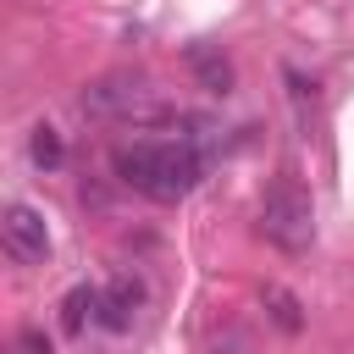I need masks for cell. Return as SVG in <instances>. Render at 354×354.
Here are the masks:
<instances>
[{"label": "cell", "instance_id": "10", "mask_svg": "<svg viewBox=\"0 0 354 354\" xmlns=\"http://www.w3.org/2000/svg\"><path fill=\"white\" fill-rule=\"evenodd\" d=\"M282 83H288V94L299 100V105H315L321 94H315V77H304L299 66H282Z\"/></svg>", "mask_w": 354, "mask_h": 354}, {"label": "cell", "instance_id": "12", "mask_svg": "<svg viewBox=\"0 0 354 354\" xmlns=\"http://www.w3.org/2000/svg\"><path fill=\"white\" fill-rule=\"evenodd\" d=\"M0 354H22V348H17V343H0Z\"/></svg>", "mask_w": 354, "mask_h": 354}, {"label": "cell", "instance_id": "9", "mask_svg": "<svg viewBox=\"0 0 354 354\" xmlns=\"http://www.w3.org/2000/svg\"><path fill=\"white\" fill-rule=\"evenodd\" d=\"M266 315H271V326H277V332H288V337H293V332H304V304H299L288 288H277V282L266 288Z\"/></svg>", "mask_w": 354, "mask_h": 354}, {"label": "cell", "instance_id": "6", "mask_svg": "<svg viewBox=\"0 0 354 354\" xmlns=\"http://www.w3.org/2000/svg\"><path fill=\"white\" fill-rule=\"evenodd\" d=\"M183 61H188V72L199 77L205 94H232V83H238V77H232V61H227L216 44H188Z\"/></svg>", "mask_w": 354, "mask_h": 354}, {"label": "cell", "instance_id": "8", "mask_svg": "<svg viewBox=\"0 0 354 354\" xmlns=\"http://www.w3.org/2000/svg\"><path fill=\"white\" fill-rule=\"evenodd\" d=\"M28 160H33L39 171H61V160H66V138H61L50 122H39V127L28 133Z\"/></svg>", "mask_w": 354, "mask_h": 354}, {"label": "cell", "instance_id": "2", "mask_svg": "<svg viewBox=\"0 0 354 354\" xmlns=\"http://www.w3.org/2000/svg\"><path fill=\"white\" fill-rule=\"evenodd\" d=\"M260 238L271 243V249H282V254H304L310 243H315V199H310V188L304 183H293V177H277L271 188H266V199H260Z\"/></svg>", "mask_w": 354, "mask_h": 354}, {"label": "cell", "instance_id": "3", "mask_svg": "<svg viewBox=\"0 0 354 354\" xmlns=\"http://www.w3.org/2000/svg\"><path fill=\"white\" fill-rule=\"evenodd\" d=\"M0 254L17 260V266H44L50 260V227H44V210L33 205H0Z\"/></svg>", "mask_w": 354, "mask_h": 354}, {"label": "cell", "instance_id": "1", "mask_svg": "<svg viewBox=\"0 0 354 354\" xmlns=\"http://www.w3.org/2000/svg\"><path fill=\"white\" fill-rule=\"evenodd\" d=\"M111 171L133 194H144L155 205H177L205 183V144L188 133L183 138H133V144L111 149Z\"/></svg>", "mask_w": 354, "mask_h": 354}, {"label": "cell", "instance_id": "11", "mask_svg": "<svg viewBox=\"0 0 354 354\" xmlns=\"http://www.w3.org/2000/svg\"><path fill=\"white\" fill-rule=\"evenodd\" d=\"M17 348H22V354H55V343H50L39 326H22V332H17Z\"/></svg>", "mask_w": 354, "mask_h": 354}, {"label": "cell", "instance_id": "5", "mask_svg": "<svg viewBox=\"0 0 354 354\" xmlns=\"http://www.w3.org/2000/svg\"><path fill=\"white\" fill-rule=\"evenodd\" d=\"M144 310V282L138 277H116L111 288H100V304H94V326L105 332H127Z\"/></svg>", "mask_w": 354, "mask_h": 354}, {"label": "cell", "instance_id": "7", "mask_svg": "<svg viewBox=\"0 0 354 354\" xmlns=\"http://www.w3.org/2000/svg\"><path fill=\"white\" fill-rule=\"evenodd\" d=\"M94 304H100V288H94V282L66 288V299H61V332H66V337H77V332L94 321Z\"/></svg>", "mask_w": 354, "mask_h": 354}, {"label": "cell", "instance_id": "4", "mask_svg": "<svg viewBox=\"0 0 354 354\" xmlns=\"http://www.w3.org/2000/svg\"><path fill=\"white\" fill-rule=\"evenodd\" d=\"M149 94V77L144 72H105L83 88V116H133V105Z\"/></svg>", "mask_w": 354, "mask_h": 354}]
</instances>
